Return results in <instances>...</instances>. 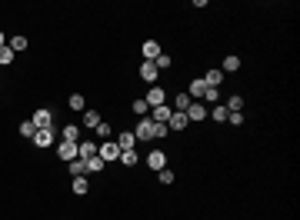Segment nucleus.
I'll return each instance as SVG.
<instances>
[{"label":"nucleus","instance_id":"nucleus-20","mask_svg":"<svg viewBox=\"0 0 300 220\" xmlns=\"http://www.w3.org/2000/svg\"><path fill=\"white\" fill-rule=\"evenodd\" d=\"M190 103H194V100H190V97H187V90H183V94H177V97H174V107H170V110H177V114H187V107H190Z\"/></svg>","mask_w":300,"mask_h":220},{"label":"nucleus","instance_id":"nucleus-8","mask_svg":"<svg viewBox=\"0 0 300 220\" xmlns=\"http://www.w3.org/2000/svg\"><path fill=\"white\" fill-rule=\"evenodd\" d=\"M167 130L170 134H180V130H187V114H170V120H167Z\"/></svg>","mask_w":300,"mask_h":220},{"label":"nucleus","instance_id":"nucleus-11","mask_svg":"<svg viewBox=\"0 0 300 220\" xmlns=\"http://www.w3.org/2000/svg\"><path fill=\"white\" fill-rule=\"evenodd\" d=\"M140 54H143V60H157V57L164 54V50H160V44H157V40H143Z\"/></svg>","mask_w":300,"mask_h":220},{"label":"nucleus","instance_id":"nucleus-18","mask_svg":"<svg viewBox=\"0 0 300 220\" xmlns=\"http://www.w3.org/2000/svg\"><path fill=\"white\" fill-rule=\"evenodd\" d=\"M33 143H37V147H54V130H37V134H33Z\"/></svg>","mask_w":300,"mask_h":220},{"label":"nucleus","instance_id":"nucleus-26","mask_svg":"<svg viewBox=\"0 0 300 220\" xmlns=\"http://www.w3.org/2000/svg\"><path fill=\"white\" fill-rule=\"evenodd\" d=\"M94 134L100 137V140H110V134H114V130H110V124H107V120H100V124L94 127Z\"/></svg>","mask_w":300,"mask_h":220},{"label":"nucleus","instance_id":"nucleus-7","mask_svg":"<svg viewBox=\"0 0 300 220\" xmlns=\"http://www.w3.org/2000/svg\"><path fill=\"white\" fill-rule=\"evenodd\" d=\"M187 120H194V124H200V120H207V103L194 100V103L187 107Z\"/></svg>","mask_w":300,"mask_h":220},{"label":"nucleus","instance_id":"nucleus-27","mask_svg":"<svg viewBox=\"0 0 300 220\" xmlns=\"http://www.w3.org/2000/svg\"><path fill=\"white\" fill-rule=\"evenodd\" d=\"M223 107L230 110V114H234V110H244V97L240 94H234V97H227V103H223Z\"/></svg>","mask_w":300,"mask_h":220},{"label":"nucleus","instance_id":"nucleus-16","mask_svg":"<svg viewBox=\"0 0 300 220\" xmlns=\"http://www.w3.org/2000/svg\"><path fill=\"white\" fill-rule=\"evenodd\" d=\"M77 150H80V160L97 157V143H94V140H80V143H77Z\"/></svg>","mask_w":300,"mask_h":220},{"label":"nucleus","instance_id":"nucleus-32","mask_svg":"<svg viewBox=\"0 0 300 220\" xmlns=\"http://www.w3.org/2000/svg\"><path fill=\"white\" fill-rule=\"evenodd\" d=\"M14 50H10V47H0V67H10V63H14Z\"/></svg>","mask_w":300,"mask_h":220},{"label":"nucleus","instance_id":"nucleus-5","mask_svg":"<svg viewBox=\"0 0 300 220\" xmlns=\"http://www.w3.org/2000/svg\"><path fill=\"white\" fill-rule=\"evenodd\" d=\"M134 137H137V140H154V120H150V117H140V120H137Z\"/></svg>","mask_w":300,"mask_h":220},{"label":"nucleus","instance_id":"nucleus-10","mask_svg":"<svg viewBox=\"0 0 300 220\" xmlns=\"http://www.w3.org/2000/svg\"><path fill=\"white\" fill-rule=\"evenodd\" d=\"M137 74H140V80H143V84H154L160 70L154 67V60H143V63H140V70H137Z\"/></svg>","mask_w":300,"mask_h":220},{"label":"nucleus","instance_id":"nucleus-22","mask_svg":"<svg viewBox=\"0 0 300 220\" xmlns=\"http://www.w3.org/2000/svg\"><path fill=\"white\" fill-rule=\"evenodd\" d=\"M227 114H230V110L223 107V103H213V110H207V117H213L217 124H223V120H227Z\"/></svg>","mask_w":300,"mask_h":220},{"label":"nucleus","instance_id":"nucleus-6","mask_svg":"<svg viewBox=\"0 0 300 220\" xmlns=\"http://www.w3.org/2000/svg\"><path fill=\"white\" fill-rule=\"evenodd\" d=\"M200 80H204L207 87H213V90H220V84H223V70H220V67H210V70H207Z\"/></svg>","mask_w":300,"mask_h":220},{"label":"nucleus","instance_id":"nucleus-3","mask_svg":"<svg viewBox=\"0 0 300 220\" xmlns=\"http://www.w3.org/2000/svg\"><path fill=\"white\" fill-rule=\"evenodd\" d=\"M57 157H60L63 164H70V160H77V157H80L77 143H73V140H60V143H57Z\"/></svg>","mask_w":300,"mask_h":220},{"label":"nucleus","instance_id":"nucleus-13","mask_svg":"<svg viewBox=\"0 0 300 220\" xmlns=\"http://www.w3.org/2000/svg\"><path fill=\"white\" fill-rule=\"evenodd\" d=\"M170 114H174V110H170V107L164 103V107H154V110L147 114V117L154 120V124H167V120H170Z\"/></svg>","mask_w":300,"mask_h":220},{"label":"nucleus","instance_id":"nucleus-2","mask_svg":"<svg viewBox=\"0 0 300 220\" xmlns=\"http://www.w3.org/2000/svg\"><path fill=\"white\" fill-rule=\"evenodd\" d=\"M30 120H33L37 130H54V110H50V107H37Z\"/></svg>","mask_w":300,"mask_h":220},{"label":"nucleus","instance_id":"nucleus-37","mask_svg":"<svg viewBox=\"0 0 300 220\" xmlns=\"http://www.w3.org/2000/svg\"><path fill=\"white\" fill-rule=\"evenodd\" d=\"M227 120H230L234 127H240V124H244V114H240V110H234V114H227Z\"/></svg>","mask_w":300,"mask_h":220},{"label":"nucleus","instance_id":"nucleus-34","mask_svg":"<svg viewBox=\"0 0 300 220\" xmlns=\"http://www.w3.org/2000/svg\"><path fill=\"white\" fill-rule=\"evenodd\" d=\"M167 134H170V130H167V124H154V140H164Z\"/></svg>","mask_w":300,"mask_h":220},{"label":"nucleus","instance_id":"nucleus-21","mask_svg":"<svg viewBox=\"0 0 300 220\" xmlns=\"http://www.w3.org/2000/svg\"><path fill=\"white\" fill-rule=\"evenodd\" d=\"M60 137H63V140H73V143H80V127H77V124H67V127L60 130Z\"/></svg>","mask_w":300,"mask_h":220},{"label":"nucleus","instance_id":"nucleus-25","mask_svg":"<svg viewBox=\"0 0 300 220\" xmlns=\"http://www.w3.org/2000/svg\"><path fill=\"white\" fill-rule=\"evenodd\" d=\"M80 120H84V127H90V130H94V127L100 124V114H97V110H84V117H80Z\"/></svg>","mask_w":300,"mask_h":220},{"label":"nucleus","instance_id":"nucleus-38","mask_svg":"<svg viewBox=\"0 0 300 220\" xmlns=\"http://www.w3.org/2000/svg\"><path fill=\"white\" fill-rule=\"evenodd\" d=\"M0 47H7V33L0 30Z\"/></svg>","mask_w":300,"mask_h":220},{"label":"nucleus","instance_id":"nucleus-12","mask_svg":"<svg viewBox=\"0 0 300 220\" xmlns=\"http://www.w3.org/2000/svg\"><path fill=\"white\" fill-rule=\"evenodd\" d=\"M70 190H73L77 197L90 194V180H87V173H80V177H73V180H70Z\"/></svg>","mask_w":300,"mask_h":220},{"label":"nucleus","instance_id":"nucleus-14","mask_svg":"<svg viewBox=\"0 0 300 220\" xmlns=\"http://www.w3.org/2000/svg\"><path fill=\"white\" fill-rule=\"evenodd\" d=\"M207 94V84H204V80H190V87H187V97H190V100H200V97H204Z\"/></svg>","mask_w":300,"mask_h":220},{"label":"nucleus","instance_id":"nucleus-15","mask_svg":"<svg viewBox=\"0 0 300 220\" xmlns=\"http://www.w3.org/2000/svg\"><path fill=\"white\" fill-rule=\"evenodd\" d=\"M220 70L223 74H237L240 70V57L237 54H227V57H223V63H220Z\"/></svg>","mask_w":300,"mask_h":220},{"label":"nucleus","instance_id":"nucleus-19","mask_svg":"<svg viewBox=\"0 0 300 220\" xmlns=\"http://www.w3.org/2000/svg\"><path fill=\"white\" fill-rule=\"evenodd\" d=\"M7 47L14 50V54H20V50H27V37L24 33H14V37H7Z\"/></svg>","mask_w":300,"mask_h":220},{"label":"nucleus","instance_id":"nucleus-28","mask_svg":"<svg viewBox=\"0 0 300 220\" xmlns=\"http://www.w3.org/2000/svg\"><path fill=\"white\" fill-rule=\"evenodd\" d=\"M84 167H87V164H84V160H70V164H67V173H70V177H80V173H84Z\"/></svg>","mask_w":300,"mask_h":220},{"label":"nucleus","instance_id":"nucleus-33","mask_svg":"<svg viewBox=\"0 0 300 220\" xmlns=\"http://www.w3.org/2000/svg\"><path fill=\"white\" fill-rule=\"evenodd\" d=\"M134 114H137V117H147V114H150V107H147L143 97H137V100H134Z\"/></svg>","mask_w":300,"mask_h":220},{"label":"nucleus","instance_id":"nucleus-1","mask_svg":"<svg viewBox=\"0 0 300 220\" xmlns=\"http://www.w3.org/2000/svg\"><path fill=\"white\" fill-rule=\"evenodd\" d=\"M97 157H100L103 164H117V160H120L117 140H100V143H97Z\"/></svg>","mask_w":300,"mask_h":220},{"label":"nucleus","instance_id":"nucleus-9","mask_svg":"<svg viewBox=\"0 0 300 220\" xmlns=\"http://www.w3.org/2000/svg\"><path fill=\"white\" fill-rule=\"evenodd\" d=\"M147 167H150V170H164V167H167V154H164V150H150V154H147Z\"/></svg>","mask_w":300,"mask_h":220},{"label":"nucleus","instance_id":"nucleus-35","mask_svg":"<svg viewBox=\"0 0 300 220\" xmlns=\"http://www.w3.org/2000/svg\"><path fill=\"white\" fill-rule=\"evenodd\" d=\"M170 63H174V60H170V57H167V54H160L157 60H154V67H157V70H167V67H170Z\"/></svg>","mask_w":300,"mask_h":220},{"label":"nucleus","instance_id":"nucleus-23","mask_svg":"<svg viewBox=\"0 0 300 220\" xmlns=\"http://www.w3.org/2000/svg\"><path fill=\"white\" fill-rule=\"evenodd\" d=\"M137 160H140V157H137V150H120V160H117V164H124V167H137Z\"/></svg>","mask_w":300,"mask_h":220},{"label":"nucleus","instance_id":"nucleus-24","mask_svg":"<svg viewBox=\"0 0 300 220\" xmlns=\"http://www.w3.org/2000/svg\"><path fill=\"white\" fill-rule=\"evenodd\" d=\"M84 164H87V167H84V173H100L103 167H107L100 157H90V160H84Z\"/></svg>","mask_w":300,"mask_h":220},{"label":"nucleus","instance_id":"nucleus-17","mask_svg":"<svg viewBox=\"0 0 300 220\" xmlns=\"http://www.w3.org/2000/svg\"><path fill=\"white\" fill-rule=\"evenodd\" d=\"M134 143H137L134 130H124V134H117V147H120V150H134Z\"/></svg>","mask_w":300,"mask_h":220},{"label":"nucleus","instance_id":"nucleus-4","mask_svg":"<svg viewBox=\"0 0 300 220\" xmlns=\"http://www.w3.org/2000/svg\"><path fill=\"white\" fill-rule=\"evenodd\" d=\"M143 100H147L150 110L164 107V103H167V90H164V87H147V97H143Z\"/></svg>","mask_w":300,"mask_h":220},{"label":"nucleus","instance_id":"nucleus-39","mask_svg":"<svg viewBox=\"0 0 300 220\" xmlns=\"http://www.w3.org/2000/svg\"><path fill=\"white\" fill-rule=\"evenodd\" d=\"M0 87H4V84H0Z\"/></svg>","mask_w":300,"mask_h":220},{"label":"nucleus","instance_id":"nucleus-29","mask_svg":"<svg viewBox=\"0 0 300 220\" xmlns=\"http://www.w3.org/2000/svg\"><path fill=\"white\" fill-rule=\"evenodd\" d=\"M70 110H87V100H84V94H70Z\"/></svg>","mask_w":300,"mask_h":220},{"label":"nucleus","instance_id":"nucleus-31","mask_svg":"<svg viewBox=\"0 0 300 220\" xmlns=\"http://www.w3.org/2000/svg\"><path fill=\"white\" fill-rule=\"evenodd\" d=\"M33 134H37V127H33V120H24V124H20V137L33 140Z\"/></svg>","mask_w":300,"mask_h":220},{"label":"nucleus","instance_id":"nucleus-36","mask_svg":"<svg viewBox=\"0 0 300 220\" xmlns=\"http://www.w3.org/2000/svg\"><path fill=\"white\" fill-rule=\"evenodd\" d=\"M204 100H207V103H217V100H220V90H213V87H207Z\"/></svg>","mask_w":300,"mask_h":220},{"label":"nucleus","instance_id":"nucleus-30","mask_svg":"<svg viewBox=\"0 0 300 220\" xmlns=\"http://www.w3.org/2000/svg\"><path fill=\"white\" fill-rule=\"evenodd\" d=\"M157 177H160V184H164V187H170V184L177 180V177H174V170H170V167H164V170H157Z\"/></svg>","mask_w":300,"mask_h":220}]
</instances>
